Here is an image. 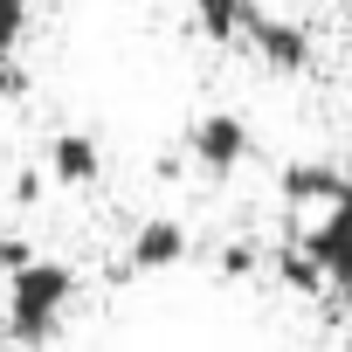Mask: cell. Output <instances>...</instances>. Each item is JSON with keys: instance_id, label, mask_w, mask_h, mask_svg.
I'll use <instances>...</instances> for the list:
<instances>
[{"instance_id": "1", "label": "cell", "mask_w": 352, "mask_h": 352, "mask_svg": "<svg viewBox=\"0 0 352 352\" xmlns=\"http://www.w3.org/2000/svg\"><path fill=\"white\" fill-rule=\"evenodd\" d=\"M69 297H76V270L56 256H28L21 270H8V338L21 352L49 345L69 318Z\"/></svg>"}, {"instance_id": "2", "label": "cell", "mask_w": 352, "mask_h": 352, "mask_svg": "<svg viewBox=\"0 0 352 352\" xmlns=\"http://www.w3.org/2000/svg\"><path fill=\"white\" fill-rule=\"evenodd\" d=\"M187 159L201 166V173H235L242 159H249V124L235 118V111H208V118H194V131H187Z\"/></svg>"}, {"instance_id": "3", "label": "cell", "mask_w": 352, "mask_h": 352, "mask_svg": "<svg viewBox=\"0 0 352 352\" xmlns=\"http://www.w3.org/2000/svg\"><path fill=\"white\" fill-rule=\"evenodd\" d=\"M304 249L318 256V270H324V283H338L345 297H352V187L324 208V221L304 235Z\"/></svg>"}, {"instance_id": "4", "label": "cell", "mask_w": 352, "mask_h": 352, "mask_svg": "<svg viewBox=\"0 0 352 352\" xmlns=\"http://www.w3.org/2000/svg\"><path fill=\"white\" fill-rule=\"evenodd\" d=\"M270 69H283V76H297V69H311V35L297 28V21H283V14H263V8H249V35H242Z\"/></svg>"}, {"instance_id": "5", "label": "cell", "mask_w": 352, "mask_h": 352, "mask_svg": "<svg viewBox=\"0 0 352 352\" xmlns=\"http://www.w3.org/2000/svg\"><path fill=\"white\" fill-rule=\"evenodd\" d=\"M187 228L180 221H166V214H152L138 235H131V249H124V276H152V270H180L187 263Z\"/></svg>"}, {"instance_id": "6", "label": "cell", "mask_w": 352, "mask_h": 352, "mask_svg": "<svg viewBox=\"0 0 352 352\" xmlns=\"http://www.w3.org/2000/svg\"><path fill=\"white\" fill-rule=\"evenodd\" d=\"M276 187H283V201H290V208H331L352 180H345L338 166H324V159H290Z\"/></svg>"}, {"instance_id": "7", "label": "cell", "mask_w": 352, "mask_h": 352, "mask_svg": "<svg viewBox=\"0 0 352 352\" xmlns=\"http://www.w3.org/2000/svg\"><path fill=\"white\" fill-rule=\"evenodd\" d=\"M97 173H104V152L90 131H56L49 138V180L63 187H97Z\"/></svg>"}, {"instance_id": "8", "label": "cell", "mask_w": 352, "mask_h": 352, "mask_svg": "<svg viewBox=\"0 0 352 352\" xmlns=\"http://www.w3.org/2000/svg\"><path fill=\"white\" fill-rule=\"evenodd\" d=\"M249 8H256V0H194V21H201V35L208 42H242L249 35Z\"/></svg>"}, {"instance_id": "9", "label": "cell", "mask_w": 352, "mask_h": 352, "mask_svg": "<svg viewBox=\"0 0 352 352\" xmlns=\"http://www.w3.org/2000/svg\"><path fill=\"white\" fill-rule=\"evenodd\" d=\"M28 14H35V0H0V63L14 56V42H21Z\"/></svg>"}, {"instance_id": "10", "label": "cell", "mask_w": 352, "mask_h": 352, "mask_svg": "<svg viewBox=\"0 0 352 352\" xmlns=\"http://www.w3.org/2000/svg\"><path fill=\"white\" fill-rule=\"evenodd\" d=\"M256 270V249H221V276L235 283V276H249Z\"/></svg>"}]
</instances>
